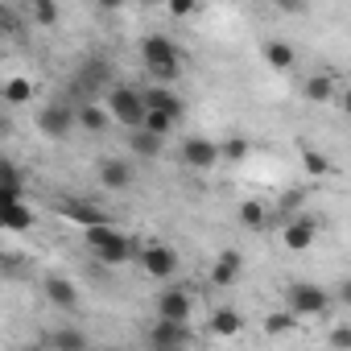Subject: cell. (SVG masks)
Here are the masks:
<instances>
[{
  "label": "cell",
  "instance_id": "1",
  "mask_svg": "<svg viewBox=\"0 0 351 351\" xmlns=\"http://www.w3.org/2000/svg\"><path fill=\"white\" fill-rule=\"evenodd\" d=\"M141 62H145V71H149V79L153 83H165V87H173L182 79V46L173 42V38H165V34H149L145 42H141Z\"/></svg>",
  "mask_w": 351,
  "mask_h": 351
},
{
  "label": "cell",
  "instance_id": "2",
  "mask_svg": "<svg viewBox=\"0 0 351 351\" xmlns=\"http://www.w3.org/2000/svg\"><path fill=\"white\" fill-rule=\"evenodd\" d=\"M83 240H87V248H91V256H95L99 265H128V261H132V256H141V248H145V244H136L132 236L116 232L108 219H104V223L83 228Z\"/></svg>",
  "mask_w": 351,
  "mask_h": 351
},
{
  "label": "cell",
  "instance_id": "3",
  "mask_svg": "<svg viewBox=\"0 0 351 351\" xmlns=\"http://www.w3.org/2000/svg\"><path fill=\"white\" fill-rule=\"evenodd\" d=\"M108 112H112L116 124L141 128L145 116H149V99H145V91H136V87H128V83H112V87H108Z\"/></svg>",
  "mask_w": 351,
  "mask_h": 351
},
{
  "label": "cell",
  "instance_id": "4",
  "mask_svg": "<svg viewBox=\"0 0 351 351\" xmlns=\"http://www.w3.org/2000/svg\"><path fill=\"white\" fill-rule=\"evenodd\" d=\"M330 302H335V293H326V289L314 285V281H289V285H285V306H289L298 318H318V314L330 310Z\"/></svg>",
  "mask_w": 351,
  "mask_h": 351
},
{
  "label": "cell",
  "instance_id": "5",
  "mask_svg": "<svg viewBox=\"0 0 351 351\" xmlns=\"http://www.w3.org/2000/svg\"><path fill=\"white\" fill-rule=\"evenodd\" d=\"M136 261H141L145 277H153V281H173L178 277V265H182V256H178L173 244H145Z\"/></svg>",
  "mask_w": 351,
  "mask_h": 351
},
{
  "label": "cell",
  "instance_id": "6",
  "mask_svg": "<svg viewBox=\"0 0 351 351\" xmlns=\"http://www.w3.org/2000/svg\"><path fill=\"white\" fill-rule=\"evenodd\" d=\"M38 128H42V136H50V141H66V136L79 128V108H71V104H46V108L38 112Z\"/></svg>",
  "mask_w": 351,
  "mask_h": 351
},
{
  "label": "cell",
  "instance_id": "7",
  "mask_svg": "<svg viewBox=\"0 0 351 351\" xmlns=\"http://www.w3.org/2000/svg\"><path fill=\"white\" fill-rule=\"evenodd\" d=\"M195 335H191V322H173V318H157L149 326V347L157 351H173V347H191Z\"/></svg>",
  "mask_w": 351,
  "mask_h": 351
},
{
  "label": "cell",
  "instance_id": "8",
  "mask_svg": "<svg viewBox=\"0 0 351 351\" xmlns=\"http://www.w3.org/2000/svg\"><path fill=\"white\" fill-rule=\"evenodd\" d=\"M157 318H173V322H191V314H195V298L186 293V289H178V285H169V289H161L157 293Z\"/></svg>",
  "mask_w": 351,
  "mask_h": 351
},
{
  "label": "cell",
  "instance_id": "9",
  "mask_svg": "<svg viewBox=\"0 0 351 351\" xmlns=\"http://www.w3.org/2000/svg\"><path fill=\"white\" fill-rule=\"evenodd\" d=\"M178 157H182V165H191V169H211L215 161H223L219 141H207V136H186Z\"/></svg>",
  "mask_w": 351,
  "mask_h": 351
},
{
  "label": "cell",
  "instance_id": "10",
  "mask_svg": "<svg viewBox=\"0 0 351 351\" xmlns=\"http://www.w3.org/2000/svg\"><path fill=\"white\" fill-rule=\"evenodd\" d=\"M136 182V165L128 157H104L99 161V186L104 191H128Z\"/></svg>",
  "mask_w": 351,
  "mask_h": 351
},
{
  "label": "cell",
  "instance_id": "11",
  "mask_svg": "<svg viewBox=\"0 0 351 351\" xmlns=\"http://www.w3.org/2000/svg\"><path fill=\"white\" fill-rule=\"evenodd\" d=\"M314 240H318V223H314L310 215H289V219H285V228H281V244H285L289 252H306Z\"/></svg>",
  "mask_w": 351,
  "mask_h": 351
},
{
  "label": "cell",
  "instance_id": "12",
  "mask_svg": "<svg viewBox=\"0 0 351 351\" xmlns=\"http://www.w3.org/2000/svg\"><path fill=\"white\" fill-rule=\"evenodd\" d=\"M145 99H149V108H157V112H165V116H173V120L186 116V99L173 91V87H165V83L145 87Z\"/></svg>",
  "mask_w": 351,
  "mask_h": 351
},
{
  "label": "cell",
  "instance_id": "13",
  "mask_svg": "<svg viewBox=\"0 0 351 351\" xmlns=\"http://www.w3.org/2000/svg\"><path fill=\"white\" fill-rule=\"evenodd\" d=\"M240 273H244V256L232 252V248H223V252L215 256V265H211V285H215V289H228V285L240 281Z\"/></svg>",
  "mask_w": 351,
  "mask_h": 351
},
{
  "label": "cell",
  "instance_id": "14",
  "mask_svg": "<svg viewBox=\"0 0 351 351\" xmlns=\"http://www.w3.org/2000/svg\"><path fill=\"white\" fill-rule=\"evenodd\" d=\"M161 149H165V136L161 132H153V128H128V153L132 157H145V161H153V157H161Z\"/></svg>",
  "mask_w": 351,
  "mask_h": 351
},
{
  "label": "cell",
  "instance_id": "15",
  "mask_svg": "<svg viewBox=\"0 0 351 351\" xmlns=\"http://www.w3.org/2000/svg\"><path fill=\"white\" fill-rule=\"evenodd\" d=\"M42 293H46V302H50L54 310H66V314H71V310L79 306V289H75L66 277H46V281H42Z\"/></svg>",
  "mask_w": 351,
  "mask_h": 351
},
{
  "label": "cell",
  "instance_id": "16",
  "mask_svg": "<svg viewBox=\"0 0 351 351\" xmlns=\"http://www.w3.org/2000/svg\"><path fill=\"white\" fill-rule=\"evenodd\" d=\"M302 95H306L310 104H330V99L339 95V83H335V75L318 71V75H310V79L302 83Z\"/></svg>",
  "mask_w": 351,
  "mask_h": 351
},
{
  "label": "cell",
  "instance_id": "17",
  "mask_svg": "<svg viewBox=\"0 0 351 351\" xmlns=\"http://www.w3.org/2000/svg\"><path fill=\"white\" fill-rule=\"evenodd\" d=\"M261 54H265V62H269L273 71H289V66L298 62V50H293L289 42H281V38H269V42L261 46Z\"/></svg>",
  "mask_w": 351,
  "mask_h": 351
},
{
  "label": "cell",
  "instance_id": "18",
  "mask_svg": "<svg viewBox=\"0 0 351 351\" xmlns=\"http://www.w3.org/2000/svg\"><path fill=\"white\" fill-rule=\"evenodd\" d=\"M5 228L9 232H29L34 228V207L25 199H5Z\"/></svg>",
  "mask_w": 351,
  "mask_h": 351
},
{
  "label": "cell",
  "instance_id": "19",
  "mask_svg": "<svg viewBox=\"0 0 351 351\" xmlns=\"http://www.w3.org/2000/svg\"><path fill=\"white\" fill-rule=\"evenodd\" d=\"M211 330H215L219 339H232V335L244 330V314H240L236 306H219V310L211 314Z\"/></svg>",
  "mask_w": 351,
  "mask_h": 351
},
{
  "label": "cell",
  "instance_id": "20",
  "mask_svg": "<svg viewBox=\"0 0 351 351\" xmlns=\"http://www.w3.org/2000/svg\"><path fill=\"white\" fill-rule=\"evenodd\" d=\"M46 343H50V347H58V351H87V343H91V339H87L83 330H75V326H58V330H50V335H46Z\"/></svg>",
  "mask_w": 351,
  "mask_h": 351
},
{
  "label": "cell",
  "instance_id": "21",
  "mask_svg": "<svg viewBox=\"0 0 351 351\" xmlns=\"http://www.w3.org/2000/svg\"><path fill=\"white\" fill-rule=\"evenodd\" d=\"M112 124V112L108 108H99V104H83L79 108V128L83 132H104Z\"/></svg>",
  "mask_w": 351,
  "mask_h": 351
},
{
  "label": "cell",
  "instance_id": "22",
  "mask_svg": "<svg viewBox=\"0 0 351 351\" xmlns=\"http://www.w3.org/2000/svg\"><path fill=\"white\" fill-rule=\"evenodd\" d=\"M302 165H306V173H310V178H330V173H335L330 157H322L314 145H302Z\"/></svg>",
  "mask_w": 351,
  "mask_h": 351
},
{
  "label": "cell",
  "instance_id": "23",
  "mask_svg": "<svg viewBox=\"0 0 351 351\" xmlns=\"http://www.w3.org/2000/svg\"><path fill=\"white\" fill-rule=\"evenodd\" d=\"M79 87H112V66L104 58H91L87 71L79 75Z\"/></svg>",
  "mask_w": 351,
  "mask_h": 351
},
{
  "label": "cell",
  "instance_id": "24",
  "mask_svg": "<svg viewBox=\"0 0 351 351\" xmlns=\"http://www.w3.org/2000/svg\"><path fill=\"white\" fill-rule=\"evenodd\" d=\"M240 223H244L248 232H261V228L269 223V207H265L261 199H248V203H240Z\"/></svg>",
  "mask_w": 351,
  "mask_h": 351
},
{
  "label": "cell",
  "instance_id": "25",
  "mask_svg": "<svg viewBox=\"0 0 351 351\" xmlns=\"http://www.w3.org/2000/svg\"><path fill=\"white\" fill-rule=\"evenodd\" d=\"M0 95H5V104H13V108H17V104H29V99H34V79H21V75H17V79L5 83V91H0Z\"/></svg>",
  "mask_w": 351,
  "mask_h": 351
},
{
  "label": "cell",
  "instance_id": "26",
  "mask_svg": "<svg viewBox=\"0 0 351 351\" xmlns=\"http://www.w3.org/2000/svg\"><path fill=\"white\" fill-rule=\"evenodd\" d=\"M29 21L42 25V29L58 25V5H54V0H29Z\"/></svg>",
  "mask_w": 351,
  "mask_h": 351
},
{
  "label": "cell",
  "instance_id": "27",
  "mask_svg": "<svg viewBox=\"0 0 351 351\" xmlns=\"http://www.w3.org/2000/svg\"><path fill=\"white\" fill-rule=\"evenodd\" d=\"M62 211H66V215H71L75 223H83V228H91V223H104V219H108V215H104L99 207H87V203H66Z\"/></svg>",
  "mask_w": 351,
  "mask_h": 351
},
{
  "label": "cell",
  "instance_id": "28",
  "mask_svg": "<svg viewBox=\"0 0 351 351\" xmlns=\"http://www.w3.org/2000/svg\"><path fill=\"white\" fill-rule=\"evenodd\" d=\"M298 326V314L285 306V310H273L269 318H265V335H285V330H293Z\"/></svg>",
  "mask_w": 351,
  "mask_h": 351
},
{
  "label": "cell",
  "instance_id": "29",
  "mask_svg": "<svg viewBox=\"0 0 351 351\" xmlns=\"http://www.w3.org/2000/svg\"><path fill=\"white\" fill-rule=\"evenodd\" d=\"M248 141L244 136H228V141H219V153H223V161H244L248 157Z\"/></svg>",
  "mask_w": 351,
  "mask_h": 351
},
{
  "label": "cell",
  "instance_id": "30",
  "mask_svg": "<svg viewBox=\"0 0 351 351\" xmlns=\"http://www.w3.org/2000/svg\"><path fill=\"white\" fill-rule=\"evenodd\" d=\"M145 128H153V132L169 136L173 128H178V120H173V116H165V112H157V108H149V116H145Z\"/></svg>",
  "mask_w": 351,
  "mask_h": 351
},
{
  "label": "cell",
  "instance_id": "31",
  "mask_svg": "<svg viewBox=\"0 0 351 351\" xmlns=\"http://www.w3.org/2000/svg\"><path fill=\"white\" fill-rule=\"evenodd\" d=\"M21 169L13 165V161H5V199H21Z\"/></svg>",
  "mask_w": 351,
  "mask_h": 351
},
{
  "label": "cell",
  "instance_id": "32",
  "mask_svg": "<svg viewBox=\"0 0 351 351\" xmlns=\"http://www.w3.org/2000/svg\"><path fill=\"white\" fill-rule=\"evenodd\" d=\"M195 9H199V0H165V13H169L173 21H186Z\"/></svg>",
  "mask_w": 351,
  "mask_h": 351
},
{
  "label": "cell",
  "instance_id": "33",
  "mask_svg": "<svg viewBox=\"0 0 351 351\" xmlns=\"http://www.w3.org/2000/svg\"><path fill=\"white\" fill-rule=\"evenodd\" d=\"M326 343H330V347H351V326H335V330L326 335Z\"/></svg>",
  "mask_w": 351,
  "mask_h": 351
},
{
  "label": "cell",
  "instance_id": "34",
  "mask_svg": "<svg viewBox=\"0 0 351 351\" xmlns=\"http://www.w3.org/2000/svg\"><path fill=\"white\" fill-rule=\"evenodd\" d=\"M91 5H95L99 13H120V9L128 5V0H91Z\"/></svg>",
  "mask_w": 351,
  "mask_h": 351
},
{
  "label": "cell",
  "instance_id": "35",
  "mask_svg": "<svg viewBox=\"0 0 351 351\" xmlns=\"http://www.w3.org/2000/svg\"><path fill=\"white\" fill-rule=\"evenodd\" d=\"M281 13H306V0H273Z\"/></svg>",
  "mask_w": 351,
  "mask_h": 351
},
{
  "label": "cell",
  "instance_id": "36",
  "mask_svg": "<svg viewBox=\"0 0 351 351\" xmlns=\"http://www.w3.org/2000/svg\"><path fill=\"white\" fill-rule=\"evenodd\" d=\"M335 302H343V306H351V277L335 285Z\"/></svg>",
  "mask_w": 351,
  "mask_h": 351
},
{
  "label": "cell",
  "instance_id": "37",
  "mask_svg": "<svg viewBox=\"0 0 351 351\" xmlns=\"http://www.w3.org/2000/svg\"><path fill=\"white\" fill-rule=\"evenodd\" d=\"M339 108H343V116H351V83L339 91Z\"/></svg>",
  "mask_w": 351,
  "mask_h": 351
},
{
  "label": "cell",
  "instance_id": "38",
  "mask_svg": "<svg viewBox=\"0 0 351 351\" xmlns=\"http://www.w3.org/2000/svg\"><path fill=\"white\" fill-rule=\"evenodd\" d=\"M285 207H302V191H289L285 195Z\"/></svg>",
  "mask_w": 351,
  "mask_h": 351
},
{
  "label": "cell",
  "instance_id": "39",
  "mask_svg": "<svg viewBox=\"0 0 351 351\" xmlns=\"http://www.w3.org/2000/svg\"><path fill=\"white\" fill-rule=\"evenodd\" d=\"M136 5H161V0H136Z\"/></svg>",
  "mask_w": 351,
  "mask_h": 351
}]
</instances>
